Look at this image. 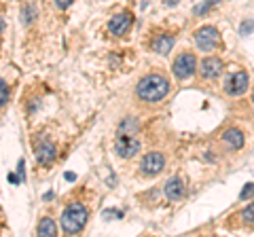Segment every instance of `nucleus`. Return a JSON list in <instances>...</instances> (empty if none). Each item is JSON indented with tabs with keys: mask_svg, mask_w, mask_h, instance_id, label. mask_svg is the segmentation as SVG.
<instances>
[{
	"mask_svg": "<svg viewBox=\"0 0 254 237\" xmlns=\"http://www.w3.org/2000/svg\"><path fill=\"white\" fill-rule=\"evenodd\" d=\"M168 93H170V81H168V76H163L159 72L142 76L138 87H136V96L142 102H150V104L161 102Z\"/></svg>",
	"mask_w": 254,
	"mask_h": 237,
	"instance_id": "obj_1",
	"label": "nucleus"
},
{
	"mask_svg": "<svg viewBox=\"0 0 254 237\" xmlns=\"http://www.w3.org/2000/svg\"><path fill=\"white\" fill-rule=\"evenodd\" d=\"M87 225V208L83 203H70L62 214V229L64 233L68 235H74V233H81Z\"/></svg>",
	"mask_w": 254,
	"mask_h": 237,
	"instance_id": "obj_2",
	"label": "nucleus"
},
{
	"mask_svg": "<svg viewBox=\"0 0 254 237\" xmlns=\"http://www.w3.org/2000/svg\"><path fill=\"white\" fill-rule=\"evenodd\" d=\"M115 151L121 159H129L140 151V140L136 138V133H119L115 142Z\"/></svg>",
	"mask_w": 254,
	"mask_h": 237,
	"instance_id": "obj_3",
	"label": "nucleus"
},
{
	"mask_svg": "<svg viewBox=\"0 0 254 237\" xmlns=\"http://www.w3.org/2000/svg\"><path fill=\"white\" fill-rule=\"evenodd\" d=\"M195 43H197V47H199L201 51H214V49H218L220 47V34H218V30L214 26H203V28L197 30Z\"/></svg>",
	"mask_w": 254,
	"mask_h": 237,
	"instance_id": "obj_4",
	"label": "nucleus"
},
{
	"mask_svg": "<svg viewBox=\"0 0 254 237\" xmlns=\"http://www.w3.org/2000/svg\"><path fill=\"white\" fill-rule=\"evenodd\" d=\"M197 68V58L193 53H180L176 59H174V66H172V72L176 78H180V81H185V78H189L190 74L195 72Z\"/></svg>",
	"mask_w": 254,
	"mask_h": 237,
	"instance_id": "obj_5",
	"label": "nucleus"
},
{
	"mask_svg": "<svg viewBox=\"0 0 254 237\" xmlns=\"http://www.w3.org/2000/svg\"><path fill=\"white\" fill-rule=\"evenodd\" d=\"M163 168H165V157L161 153H148L140 161V174H144V176H157V174H161Z\"/></svg>",
	"mask_w": 254,
	"mask_h": 237,
	"instance_id": "obj_6",
	"label": "nucleus"
},
{
	"mask_svg": "<svg viewBox=\"0 0 254 237\" xmlns=\"http://www.w3.org/2000/svg\"><path fill=\"white\" fill-rule=\"evenodd\" d=\"M131 23H133V15L129 11H121V13H117L115 17L110 19L108 30L113 32V36H123V34L129 32Z\"/></svg>",
	"mask_w": 254,
	"mask_h": 237,
	"instance_id": "obj_7",
	"label": "nucleus"
},
{
	"mask_svg": "<svg viewBox=\"0 0 254 237\" xmlns=\"http://www.w3.org/2000/svg\"><path fill=\"white\" fill-rule=\"evenodd\" d=\"M248 81H250L248 72H244V70L242 72H235L225 81V91L229 96H242L246 91V87H248Z\"/></svg>",
	"mask_w": 254,
	"mask_h": 237,
	"instance_id": "obj_8",
	"label": "nucleus"
},
{
	"mask_svg": "<svg viewBox=\"0 0 254 237\" xmlns=\"http://www.w3.org/2000/svg\"><path fill=\"white\" fill-rule=\"evenodd\" d=\"M222 68H225V64L218 59V58H205L201 61V76L205 78V81H210V78H216Z\"/></svg>",
	"mask_w": 254,
	"mask_h": 237,
	"instance_id": "obj_9",
	"label": "nucleus"
},
{
	"mask_svg": "<svg viewBox=\"0 0 254 237\" xmlns=\"http://www.w3.org/2000/svg\"><path fill=\"white\" fill-rule=\"evenodd\" d=\"M55 157H58V148L53 142H43L41 146H36V161L41 165H49Z\"/></svg>",
	"mask_w": 254,
	"mask_h": 237,
	"instance_id": "obj_10",
	"label": "nucleus"
},
{
	"mask_svg": "<svg viewBox=\"0 0 254 237\" xmlns=\"http://www.w3.org/2000/svg\"><path fill=\"white\" fill-rule=\"evenodd\" d=\"M165 195H168L170 201H178L185 197V184H182V180L178 176L168 180V184H165Z\"/></svg>",
	"mask_w": 254,
	"mask_h": 237,
	"instance_id": "obj_11",
	"label": "nucleus"
},
{
	"mask_svg": "<svg viewBox=\"0 0 254 237\" xmlns=\"http://www.w3.org/2000/svg\"><path fill=\"white\" fill-rule=\"evenodd\" d=\"M222 140H225L231 148H235V151H240V148L244 146V133L240 129H227L225 133H222Z\"/></svg>",
	"mask_w": 254,
	"mask_h": 237,
	"instance_id": "obj_12",
	"label": "nucleus"
},
{
	"mask_svg": "<svg viewBox=\"0 0 254 237\" xmlns=\"http://www.w3.org/2000/svg\"><path fill=\"white\" fill-rule=\"evenodd\" d=\"M150 47H153V51H157V53H170V49L174 47V38L172 36H168V34H161V36H157L153 43H150Z\"/></svg>",
	"mask_w": 254,
	"mask_h": 237,
	"instance_id": "obj_13",
	"label": "nucleus"
},
{
	"mask_svg": "<svg viewBox=\"0 0 254 237\" xmlns=\"http://www.w3.org/2000/svg\"><path fill=\"white\" fill-rule=\"evenodd\" d=\"M36 233L43 237H53V235H58V225L53 223V218L45 216V218H41V223H38Z\"/></svg>",
	"mask_w": 254,
	"mask_h": 237,
	"instance_id": "obj_14",
	"label": "nucleus"
},
{
	"mask_svg": "<svg viewBox=\"0 0 254 237\" xmlns=\"http://www.w3.org/2000/svg\"><path fill=\"white\" fill-rule=\"evenodd\" d=\"M235 218H240V227H254V201L246 205Z\"/></svg>",
	"mask_w": 254,
	"mask_h": 237,
	"instance_id": "obj_15",
	"label": "nucleus"
},
{
	"mask_svg": "<svg viewBox=\"0 0 254 237\" xmlns=\"http://www.w3.org/2000/svg\"><path fill=\"white\" fill-rule=\"evenodd\" d=\"M216 4H218V0H205V2H201L199 6H195V11H193V13H195V15H199V17H203V15L208 13L212 6H216Z\"/></svg>",
	"mask_w": 254,
	"mask_h": 237,
	"instance_id": "obj_16",
	"label": "nucleus"
},
{
	"mask_svg": "<svg viewBox=\"0 0 254 237\" xmlns=\"http://www.w3.org/2000/svg\"><path fill=\"white\" fill-rule=\"evenodd\" d=\"M6 100H9V87H6V83L0 78V106H4Z\"/></svg>",
	"mask_w": 254,
	"mask_h": 237,
	"instance_id": "obj_17",
	"label": "nucleus"
},
{
	"mask_svg": "<svg viewBox=\"0 0 254 237\" xmlns=\"http://www.w3.org/2000/svg\"><path fill=\"white\" fill-rule=\"evenodd\" d=\"M21 13H23V21L30 23L32 19H34V13H36V11H34V6H32V4H28V6H23Z\"/></svg>",
	"mask_w": 254,
	"mask_h": 237,
	"instance_id": "obj_18",
	"label": "nucleus"
},
{
	"mask_svg": "<svg viewBox=\"0 0 254 237\" xmlns=\"http://www.w3.org/2000/svg\"><path fill=\"white\" fill-rule=\"evenodd\" d=\"M254 195V184H246L244 186V191L240 193V199H248V197Z\"/></svg>",
	"mask_w": 254,
	"mask_h": 237,
	"instance_id": "obj_19",
	"label": "nucleus"
},
{
	"mask_svg": "<svg viewBox=\"0 0 254 237\" xmlns=\"http://www.w3.org/2000/svg\"><path fill=\"white\" fill-rule=\"evenodd\" d=\"M240 30H242V34H250L252 30H254V21H244Z\"/></svg>",
	"mask_w": 254,
	"mask_h": 237,
	"instance_id": "obj_20",
	"label": "nucleus"
},
{
	"mask_svg": "<svg viewBox=\"0 0 254 237\" xmlns=\"http://www.w3.org/2000/svg\"><path fill=\"white\" fill-rule=\"evenodd\" d=\"M55 4H58V6H60V9L64 11V9H68V6H70V4H72V0H55Z\"/></svg>",
	"mask_w": 254,
	"mask_h": 237,
	"instance_id": "obj_21",
	"label": "nucleus"
},
{
	"mask_svg": "<svg viewBox=\"0 0 254 237\" xmlns=\"http://www.w3.org/2000/svg\"><path fill=\"white\" fill-rule=\"evenodd\" d=\"M9 180H11V182L17 184V182H19V176H17V174H9Z\"/></svg>",
	"mask_w": 254,
	"mask_h": 237,
	"instance_id": "obj_22",
	"label": "nucleus"
},
{
	"mask_svg": "<svg viewBox=\"0 0 254 237\" xmlns=\"http://www.w3.org/2000/svg\"><path fill=\"white\" fill-rule=\"evenodd\" d=\"M163 2L168 4V6H174V4H178V0H163Z\"/></svg>",
	"mask_w": 254,
	"mask_h": 237,
	"instance_id": "obj_23",
	"label": "nucleus"
},
{
	"mask_svg": "<svg viewBox=\"0 0 254 237\" xmlns=\"http://www.w3.org/2000/svg\"><path fill=\"white\" fill-rule=\"evenodd\" d=\"M74 178H76V176H74L72 172H68V174H66V180H74Z\"/></svg>",
	"mask_w": 254,
	"mask_h": 237,
	"instance_id": "obj_24",
	"label": "nucleus"
},
{
	"mask_svg": "<svg viewBox=\"0 0 254 237\" xmlns=\"http://www.w3.org/2000/svg\"><path fill=\"white\" fill-rule=\"evenodd\" d=\"M2 30H4V21H2V15H0V34H2Z\"/></svg>",
	"mask_w": 254,
	"mask_h": 237,
	"instance_id": "obj_25",
	"label": "nucleus"
},
{
	"mask_svg": "<svg viewBox=\"0 0 254 237\" xmlns=\"http://www.w3.org/2000/svg\"><path fill=\"white\" fill-rule=\"evenodd\" d=\"M252 102H254V96H252Z\"/></svg>",
	"mask_w": 254,
	"mask_h": 237,
	"instance_id": "obj_26",
	"label": "nucleus"
}]
</instances>
